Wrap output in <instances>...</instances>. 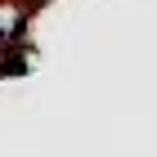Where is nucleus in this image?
Masks as SVG:
<instances>
[{"label":"nucleus","instance_id":"f257e3e1","mask_svg":"<svg viewBox=\"0 0 157 157\" xmlns=\"http://www.w3.org/2000/svg\"><path fill=\"white\" fill-rule=\"evenodd\" d=\"M32 13H36V5H27V0H0V32L13 45H23L27 27H32Z\"/></svg>","mask_w":157,"mask_h":157},{"label":"nucleus","instance_id":"f03ea898","mask_svg":"<svg viewBox=\"0 0 157 157\" xmlns=\"http://www.w3.org/2000/svg\"><path fill=\"white\" fill-rule=\"evenodd\" d=\"M5 49H23V45H13V40L5 36V32H0V54H5Z\"/></svg>","mask_w":157,"mask_h":157},{"label":"nucleus","instance_id":"7ed1b4c3","mask_svg":"<svg viewBox=\"0 0 157 157\" xmlns=\"http://www.w3.org/2000/svg\"><path fill=\"white\" fill-rule=\"evenodd\" d=\"M27 5H45V0H27Z\"/></svg>","mask_w":157,"mask_h":157}]
</instances>
